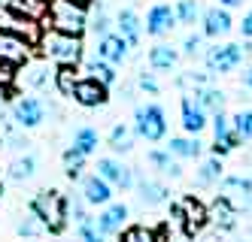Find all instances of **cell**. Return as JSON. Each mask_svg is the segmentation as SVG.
Listing matches in <instances>:
<instances>
[{
    "mask_svg": "<svg viewBox=\"0 0 252 242\" xmlns=\"http://www.w3.org/2000/svg\"><path fill=\"white\" fill-rule=\"evenodd\" d=\"M122 242H164V233L152 227H128L122 233Z\"/></svg>",
    "mask_w": 252,
    "mask_h": 242,
    "instance_id": "cell-35",
    "label": "cell"
},
{
    "mask_svg": "<svg viewBox=\"0 0 252 242\" xmlns=\"http://www.w3.org/2000/svg\"><path fill=\"white\" fill-rule=\"evenodd\" d=\"M219 3H222V6H237L240 0H219Z\"/></svg>",
    "mask_w": 252,
    "mask_h": 242,
    "instance_id": "cell-49",
    "label": "cell"
},
{
    "mask_svg": "<svg viewBox=\"0 0 252 242\" xmlns=\"http://www.w3.org/2000/svg\"><path fill=\"white\" fill-rule=\"evenodd\" d=\"M106 97H110L106 85L97 82V79H92V76H88V79H79L76 88H73V100H76L79 106H85V109H97V106H103Z\"/></svg>",
    "mask_w": 252,
    "mask_h": 242,
    "instance_id": "cell-10",
    "label": "cell"
},
{
    "mask_svg": "<svg viewBox=\"0 0 252 242\" xmlns=\"http://www.w3.org/2000/svg\"><path fill=\"white\" fill-rule=\"evenodd\" d=\"M210 242H216V239H210Z\"/></svg>",
    "mask_w": 252,
    "mask_h": 242,
    "instance_id": "cell-53",
    "label": "cell"
},
{
    "mask_svg": "<svg viewBox=\"0 0 252 242\" xmlns=\"http://www.w3.org/2000/svg\"><path fill=\"white\" fill-rule=\"evenodd\" d=\"M82 197L88 206H106L113 200V185L103 182L100 176H85L82 179Z\"/></svg>",
    "mask_w": 252,
    "mask_h": 242,
    "instance_id": "cell-17",
    "label": "cell"
},
{
    "mask_svg": "<svg viewBox=\"0 0 252 242\" xmlns=\"http://www.w3.org/2000/svg\"><path fill=\"white\" fill-rule=\"evenodd\" d=\"M149 163L155 166L158 173H164V176H170V179H179V176H183V166L173 161V155L167 152V148H164V152H161V148L149 152Z\"/></svg>",
    "mask_w": 252,
    "mask_h": 242,
    "instance_id": "cell-28",
    "label": "cell"
},
{
    "mask_svg": "<svg viewBox=\"0 0 252 242\" xmlns=\"http://www.w3.org/2000/svg\"><path fill=\"white\" fill-rule=\"evenodd\" d=\"M85 206H88V203H85V197H73V200H67V212L73 215V221H76V224H79V221H85V218H88Z\"/></svg>",
    "mask_w": 252,
    "mask_h": 242,
    "instance_id": "cell-43",
    "label": "cell"
},
{
    "mask_svg": "<svg viewBox=\"0 0 252 242\" xmlns=\"http://www.w3.org/2000/svg\"><path fill=\"white\" fill-rule=\"evenodd\" d=\"M0 197H3V182H0Z\"/></svg>",
    "mask_w": 252,
    "mask_h": 242,
    "instance_id": "cell-52",
    "label": "cell"
},
{
    "mask_svg": "<svg viewBox=\"0 0 252 242\" xmlns=\"http://www.w3.org/2000/svg\"><path fill=\"white\" fill-rule=\"evenodd\" d=\"M194 100L201 103V109H204V112H213V115L225 109V94H222L219 88H210V85L197 88V91H194Z\"/></svg>",
    "mask_w": 252,
    "mask_h": 242,
    "instance_id": "cell-27",
    "label": "cell"
},
{
    "mask_svg": "<svg viewBox=\"0 0 252 242\" xmlns=\"http://www.w3.org/2000/svg\"><path fill=\"white\" fill-rule=\"evenodd\" d=\"M0 61L22 67V64L31 61V46L22 40V36H15L9 30H0Z\"/></svg>",
    "mask_w": 252,
    "mask_h": 242,
    "instance_id": "cell-11",
    "label": "cell"
},
{
    "mask_svg": "<svg viewBox=\"0 0 252 242\" xmlns=\"http://www.w3.org/2000/svg\"><path fill=\"white\" fill-rule=\"evenodd\" d=\"M25 67H28V85H31V88H46V85H49V67H46L43 61H40V64H31V61H28Z\"/></svg>",
    "mask_w": 252,
    "mask_h": 242,
    "instance_id": "cell-39",
    "label": "cell"
},
{
    "mask_svg": "<svg viewBox=\"0 0 252 242\" xmlns=\"http://www.w3.org/2000/svg\"><path fill=\"white\" fill-rule=\"evenodd\" d=\"M31 212L43 221L49 233H61L67 227V200L61 191H40L31 200Z\"/></svg>",
    "mask_w": 252,
    "mask_h": 242,
    "instance_id": "cell-3",
    "label": "cell"
},
{
    "mask_svg": "<svg viewBox=\"0 0 252 242\" xmlns=\"http://www.w3.org/2000/svg\"><path fill=\"white\" fill-rule=\"evenodd\" d=\"M222 173H225V166H222L219 155H213V158H207L201 163V170L194 173V182L201 185V188H207V185H219L222 182Z\"/></svg>",
    "mask_w": 252,
    "mask_h": 242,
    "instance_id": "cell-24",
    "label": "cell"
},
{
    "mask_svg": "<svg viewBox=\"0 0 252 242\" xmlns=\"http://www.w3.org/2000/svg\"><path fill=\"white\" fill-rule=\"evenodd\" d=\"M207 79H210V73H194V70H186L183 76H179V88H204L207 85Z\"/></svg>",
    "mask_w": 252,
    "mask_h": 242,
    "instance_id": "cell-41",
    "label": "cell"
},
{
    "mask_svg": "<svg viewBox=\"0 0 252 242\" xmlns=\"http://www.w3.org/2000/svg\"><path fill=\"white\" fill-rule=\"evenodd\" d=\"M240 3H243V0H240Z\"/></svg>",
    "mask_w": 252,
    "mask_h": 242,
    "instance_id": "cell-54",
    "label": "cell"
},
{
    "mask_svg": "<svg viewBox=\"0 0 252 242\" xmlns=\"http://www.w3.org/2000/svg\"><path fill=\"white\" fill-rule=\"evenodd\" d=\"M116 27H119V33L125 36V40H128V46H137L140 43V18H137L134 9H119Z\"/></svg>",
    "mask_w": 252,
    "mask_h": 242,
    "instance_id": "cell-20",
    "label": "cell"
},
{
    "mask_svg": "<svg viewBox=\"0 0 252 242\" xmlns=\"http://www.w3.org/2000/svg\"><path fill=\"white\" fill-rule=\"evenodd\" d=\"M237 145H240V136L234 134L231 118H228L225 112H216V115H213V152H216V155H228V152H234Z\"/></svg>",
    "mask_w": 252,
    "mask_h": 242,
    "instance_id": "cell-9",
    "label": "cell"
},
{
    "mask_svg": "<svg viewBox=\"0 0 252 242\" xmlns=\"http://www.w3.org/2000/svg\"><path fill=\"white\" fill-rule=\"evenodd\" d=\"M231 33V15L228 9H219V6H213L204 12V36H228Z\"/></svg>",
    "mask_w": 252,
    "mask_h": 242,
    "instance_id": "cell-19",
    "label": "cell"
},
{
    "mask_svg": "<svg viewBox=\"0 0 252 242\" xmlns=\"http://www.w3.org/2000/svg\"><path fill=\"white\" fill-rule=\"evenodd\" d=\"M73 3H79V6H85V9H88V6L94 3V0H73Z\"/></svg>",
    "mask_w": 252,
    "mask_h": 242,
    "instance_id": "cell-50",
    "label": "cell"
},
{
    "mask_svg": "<svg viewBox=\"0 0 252 242\" xmlns=\"http://www.w3.org/2000/svg\"><path fill=\"white\" fill-rule=\"evenodd\" d=\"M240 30H243V36H249V40H252V9L243 15V25H240Z\"/></svg>",
    "mask_w": 252,
    "mask_h": 242,
    "instance_id": "cell-47",
    "label": "cell"
},
{
    "mask_svg": "<svg viewBox=\"0 0 252 242\" xmlns=\"http://www.w3.org/2000/svg\"><path fill=\"white\" fill-rule=\"evenodd\" d=\"M137 191H140V200L146 203V206H161V203L170 200V191L161 182H152V179H143L137 185Z\"/></svg>",
    "mask_w": 252,
    "mask_h": 242,
    "instance_id": "cell-23",
    "label": "cell"
},
{
    "mask_svg": "<svg viewBox=\"0 0 252 242\" xmlns=\"http://www.w3.org/2000/svg\"><path fill=\"white\" fill-rule=\"evenodd\" d=\"M183 127L191 136H197L207 127V112L201 109V103H197L194 97H183Z\"/></svg>",
    "mask_w": 252,
    "mask_h": 242,
    "instance_id": "cell-18",
    "label": "cell"
},
{
    "mask_svg": "<svg viewBox=\"0 0 252 242\" xmlns=\"http://www.w3.org/2000/svg\"><path fill=\"white\" fill-rule=\"evenodd\" d=\"M76 227H79V239H82V242H106V236L100 233V227H97V221H94L92 215H88L85 221H79Z\"/></svg>",
    "mask_w": 252,
    "mask_h": 242,
    "instance_id": "cell-40",
    "label": "cell"
},
{
    "mask_svg": "<svg viewBox=\"0 0 252 242\" xmlns=\"http://www.w3.org/2000/svg\"><path fill=\"white\" fill-rule=\"evenodd\" d=\"M128 40H125L122 33H106V36H100L97 40V58H103V61H110L113 67L116 64H122L125 58H128Z\"/></svg>",
    "mask_w": 252,
    "mask_h": 242,
    "instance_id": "cell-16",
    "label": "cell"
},
{
    "mask_svg": "<svg viewBox=\"0 0 252 242\" xmlns=\"http://www.w3.org/2000/svg\"><path fill=\"white\" fill-rule=\"evenodd\" d=\"M97 176H100L103 182H110L113 188H122V191L134 185L131 166H125V163H119V161H113V158H100V161H97Z\"/></svg>",
    "mask_w": 252,
    "mask_h": 242,
    "instance_id": "cell-14",
    "label": "cell"
},
{
    "mask_svg": "<svg viewBox=\"0 0 252 242\" xmlns=\"http://www.w3.org/2000/svg\"><path fill=\"white\" fill-rule=\"evenodd\" d=\"M88 27L94 30V36L100 40V36H106V33H113L110 27H113V22H110V15L103 12V6H97L92 15H88Z\"/></svg>",
    "mask_w": 252,
    "mask_h": 242,
    "instance_id": "cell-38",
    "label": "cell"
},
{
    "mask_svg": "<svg viewBox=\"0 0 252 242\" xmlns=\"http://www.w3.org/2000/svg\"><path fill=\"white\" fill-rule=\"evenodd\" d=\"M134 136H137V130H131L128 124H116L113 130H110V148L113 152H131L134 148Z\"/></svg>",
    "mask_w": 252,
    "mask_h": 242,
    "instance_id": "cell-29",
    "label": "cell"
},
{
    "mask_svg": "<svg viewBox=\"0 0 252 242\" xmlns=\"http://www.w3.org/2000/svg\"><path fill=\"white\" fill-rule=\"evenodd\" d=\"M73 148L88 158V155L97 148V130H94V127H79L76 134H73Z\"/></svg>",
    "mask_w": 252,
    "mask_h": 242,
    "instance_id": "cell-33",
    "label": "cell"
},
{
    "mask_svg": "<svg viewBox=\"0 0 252 242\" xmlns=\"http://www.w3.org/2000/svg\"><path fill=\"white\" fill-rule=\"evenodd\" d=\"M85 70H88V76L97 79V82H103L106 88L116 82V67H113L110 61H103V58H92V61L85 64Z\"/></svg>",
    "mask_w": 252,
    "mask_h": 242,
    "instance_id": "cell-30",
    "label": "cell"
},
{
    "mask_svg": "<svg viewBox=\"0 0 252 242\" xmlns=\"http://www.w3.org/2000/svg\"><path fill=\"white\" fill-rule=\"evenodd\" d=\"M15 82V64H6V61H0V88H9Z\"/></svg>",
    "mask_w": 252,
    "mask_h": 242,
    "instance_id": "cell-45",
    "label": "cell"
},
{
    "mask_svg": "<svg viewBox=\"0 0 252 242\" xmlns=\"http://www.w3.org/2000/svg\"><path fill=\"white\" fill-rule=\"evenodd\" d=\"M197 18H201L197 0H179L176 3V22L179 25H197Z\"/></svg>",
    "mask_w": 252,
    "mask_h": 242,
    "instance_id": "cell-36",
    "label": "cell"
},
{
    "mask_svg": "<svg viewBox=\"0 0 252 242\" xmlns=\"http://www.w3.org/2000/svg\"><path fill=\"white\" fill-rule=\"evenodd\" d=\"M19 233L22 236H40V233H46V227H43V221L31 212L25 221H19Z\"/></svg>",
    "mask_w": 252,
    "mask_h": 242,
    "instance_id": "cell-42",
    "label": "cell"
},
{
    "mask_svg": "<svg viewBox=\"0 0 252 242\" xmlns=\"http://www.w3.org/2000/svg\"><path fill=\"white\" fill-rule=\"evenodd\" d=\"M243 85L252 91V67H246V70H243Z\"/></svg>",
    "mask_w": 252,
    "mask_h": 242,
    "instance_id": "cell-48",
    "label": "cell"
},
{
    "mask_svg": "<svg viewBox=\"0 0 252 242\" xmlns=\"http://www.w3.org/2000/svg\"><path fill=\"white\" fill-rule=\"evenodd\" d=\"M0 30H9V33H15V36H22L31 49L40 46V36H43V25H40V22L25 18V15H15L9 6H0Z\"/></svg>",
    "mask_w": 252,
    "mask_h": 242,
    "instance_id": "cell-7",
    "label": "cell"
},
{
    "mask_svg": "<svg viewBox=\"0 0 252 242\" xmlns=\"http://www.w3.org/2000/svg\"><path fill=\"white\" fill-rule=\"evenodd\" d=\"M15 15H25V18H33V22L43 25V18L49 12V0H9L6 3Z\"/></svg>",
    "mask_w": 252,
    "mask_h": 242,
    "instance_id": "cell-21",
    "label": "cell"
},
{
    "mask_svg": "<svg viewBox=\"0 0 252 242\" xmlns=\"http://www.w3.org/2000/svg\"><path fill=\"white\" fill-rule=\"evenodd\" d=\"M176 27V9L170 3H155L146 12V33L152 36H167Z\"/></svg>",
    "mask_w": 252,
    "mask_h": 242,
    "instance_id": "cell-13",
    "label": "cell"
},
{
    "mask_svg": "<svg viewBox=\"0 0 252 242\" xmlns=\"http://www.w3.org/2000/svg\"><path fill=\"white\" fill-rule=\"evenodd\" d=\"M137 85H140L143 91H149V94H158V82H155L152 73H140V76H137Z\"/></svg>",
    "mask_w": 252,
    "mask_h": 242,
    "instance_id": "cell-46",
    "label": "cell"
},
{
    "mask_svg": "<svg viewBox=\"0 0 252 242\" xmlns=\"http://www.w3.org/2000/svg\"><path fill=\"white\" fill-rule=\"evenodd\" d=\"M231 127H234V134L240 136V142H249V139H252V109L234 115V118H231Z\"/></svg>",
    "mask_w": 252,
    "mask_h": 242,
    "instance_id": "cell-37",
    "label": "cell"
},
{
    "mask_svg": "<svg viewBox=\"0 0 252 242\" xmlns=\"http://www.w3.org/2000/svg\"><path fill=\"white\" fill-rule=\"evenodd\" d=\"M43 115H46V106L37 100V97H22L19 103L12 106V121L31 130V127H40L43 124Z\"/></svg>",
    "mask_w": 252,
    "mask_h": 242,
    "instance_id": "cell-12",
    "label": "cell"
},
{
    "mask_svg": "<svg viewBox=\"0 0 252 242\" xmlns=\"http://www.w3.org/2000/svg\"><path fill=\"white\" fill-rule=\"evenodd\" d=\"M82 170H85V155L82 152H76L73 145L64 152V173H67V179L70 182H76L79 176H82Z\"/></svg>",
    "mask_w": 252,
    "mask_h": 242,
    "instance_id": "cell-34",
    "label": "cell"
},
{
    "mask_svg": "<svg viewBox=\"0 0 252 242\" xmlns=\"http://www.w3.org/2000/svg\"><path fill=\"white\" fill-rule=\"evenodd\" d=\"M243 64V46H213L207 49V67L210 73H231V70H237Z\"/></svg>",
    "mask_w": 252,
    "mask_h": 242,
    "instance_id": "cell-8",
    "label": "cell"
},
{
    "mask_svg": "<svg viewBox=\"0 0 252 242\" xmlns=\"http://www.w3.org/2000/svg\"><path fill=\"white\" fill-rule=\"evenodd\" d=\"M79 76H76V67H70V64H61L55 70V88H58V94L64 97H73V88H76Z\"/></svg>",
    "mask_w": 252,
    "mask_h": 242,
    "instance_id": "cell-31",
    "label": "cell"
},
{
    "mask_svg": "<svg viewBox=\"0 0 252 242\" xmlns=\"http://www.w3.org/2000/svg\"><path fill=\"white\" fill-rule=\"evenodd\" d=\"M201 46H204V36H201V33H189L186 40H183V54L194 58V54L201 52Z\"/></svg>",
    "mask_w": 252,
    "mask_h": 242,
    "instance_id": "cell-44",
    "label": "cell"
},
{
    "mask_svg": "<svg viewBox=\"0 0 252 242\" xmlns=\"http://www.w3.org/2000/svg\"><path fill=\"white\" fill-rule=\"evenodd\" d=\"M219 197L231 203L237 212H252V179L249 176H225L219 182Z\"/></svg>",
    "mask_w": 252,
    "mask_h": 242,
    "instance_id": "cell-6",
    "label": "cell"
},
{
    "mask_svg": "<svg viewBox=\"0 0 252 242\" xmlns=\"http://www.w3.org/2000/svg\"><path fill=\"white\" fill-rule=\"evenodd\" d=\"M40 52H43V58L55 61L58 67L61 64L76 67L82 61V36H70V33H61V30L49 27L40 36Z\"/></svg>",
    "mask_w": 252,
    "mask_h": 242,
    "instance_id": "cell-2",
    "label": "cell"
},
{
    "mask_svg": "<svg viewBox=\"0 0 252 242\" xmlns=\"http://www.w3.org/2000/svg\"><path fill=\"white\" fill-rule=\"evenodd\" d=\"M170 212L179 221V227H183L186 236H197V233L210 224V209L197 197H183L179 203H173V206H170Z\"/></svg>",
    "mask_w": 252,
    "mask_h": 242,
    "instance_id": "cell-4",
    "label": "cell"
},
{
    "mask_svg": "<svg viewBox=\"0 0 252 242\" xmlns=\"http://www.w3.org/2000/svg\"><path fill=\"white\" fill-rule=\"evenodd\" d=\"M43 25L70 36H82L88 30V9L73 3V0H49V12L43 18Z\"/></svg>",
    "mask_w": 252,
    "mask_h": 242,
    "instance_id": "cell-1",
    "label": "cell"
},
{
    "mask_svg": "<svg viewBox=\"0 0 252 242\" xmlns=\"http://www.w3.org/2000/svg\"><path fill=\"white\" fill-rule=\"evenodd\" d=\"M167 152L173 158H197L204 152V142L197 139V136H173L167 142Z\"/></svg>",
    "mask_w": 252,
    "mask_h": 242,
    "instance_id": "cell-25",
    "label": "cell"
},
{
    "mask_svg": "<svg viewBox=\"0 0 252 242\" xmlns=\"http://www.w3.org/2000/svg\"><path fill=\"white\" fill-rule=\"evenodd\" d=\"M210 221H213L219 230H231L234 224H237V209H234L231 203H225L222 197H216L213 209H210Z\"/></svg>",
    "mask_w": 252,
    "mask_h": 242,
    "instance_id": "cell-22",
    "label": "cell"
},
{
    "mask_svg": "<svg viewBox=\"0 0 252 242\" xmlns=\"http://www.w3.org/2000/svg\"><path fill=\"white\" fill-rule=\"evenodd\" d=\"M33 173H37V158H33V155L15 158L12 166H9V179L12 182H28V179H33Z\"/></svg>",
    "mask_w": 252,
    "mask_h": 242,
    "instance_id": "cell-32",
    "label": "cell"
},
{
    "mask_svg": "<svg viewBox=\"0 0 252 242\" xmlns=\"http://www.w3.org/2000/svg\"><path fill=\"white\" fill-rule=\"evenodd\" d=\"M176 49H170V46H164V43H158V46H152V52H149V67L152 70H158V73H167V70H173L176 67Z\"/></svg>",
    "mask_w": 252,
    "mask_h": 242,
    "instance_id": "cell-26",
    "label": "cell"
},
{
    "mask_svg": "<svg viewBox=\"0 0 252 242\" xmlns=\"http://www.w3.org/2000/svg\"><path fill=\"white\" fill-rule=\"evenodd\" d=\"M243 54H252V46H243Z\"/></svg>",
    "mask_w": 252,
    "mask_h": 242,
    "instance_id": "cell-51",
    "label": "cell"
},
{
    "mask_svg": "<svg viewBox=\"0 0 252 242\" xmlns=\"http://www.w3.org/2000/svg\"><path fill=\"white\" fill-rule=\"evenodd\" d=\"M94 221H97L103 236H116V233H122L125 221H128V206H125V203H106V209Z\"/></svg>",
    "mask_w": 252,
    "mask_h": 242,
    "instance_id": "cell-15",
    "label": "cell"
},
{
    "mask_svg": "<svg viewBox=\"0 0 252 242\" xmlns=\"http://www.w3.org/2000/svg\"><path fill=\"white\" fill-rule=\"evenodd\" d=\"M134 130H137V136H143L146 142H161L164 134H167L164 109H161L158 103L137 106V112H134Z\"/></svg>",
    "mask_w": 252,
    "mask_h": 242,
    "instance_id": "cell-5",
    "label": "cell"
}]
</instances>
